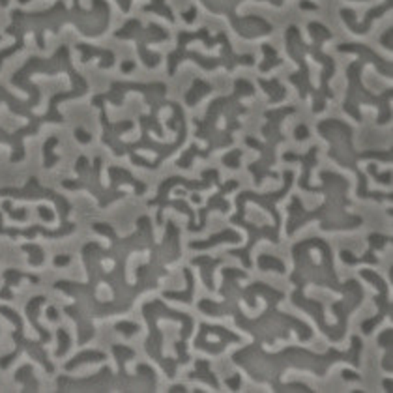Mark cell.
<instances>
[{
  "mask_svg": "<svg viewBox=\"0 0 393 393\" xmlns=\"http://www.w3.org/2000/svg\"><path fill=\"white\" fill-rule=\"evenodd\" d=\"M364 276L367 277V279H371L372 283H377V287L380 289V298H377V302H379V315H377V318H371L369 322H366L364 324V331L366 333H371V328L372 326H377L384 318V315H386V311H390V302H388V287L386 283L380 279L379 276H374V274H371V272H364Z\"/></svg>",
  "mask_w": 393,
  "mask_h": 393,
  "instance_id": "1",
  "label": "cell"
}]
</instances>
